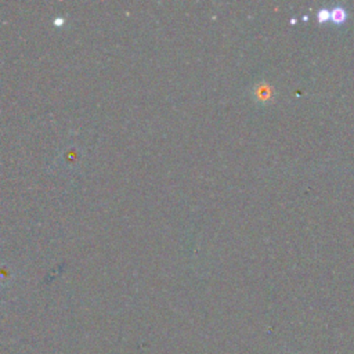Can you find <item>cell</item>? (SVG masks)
Segmentation results:
<instances>
[{
  "mask_svg": "<svg viewBox=\"0 0 354 354\" xmlns=\"http://www.w3.org/2000/svg\"><path fill=\"white\" fill-rule=\"evenodd\" d=\"M347 18V11L346 8L340 7V6H336L330 10V19L335 22V24H342L344 22Z\"/></svg>",
  "mask_w": 354,
  "mask_h": 354,
  "instance_id": "1",
  "label": "cell"
},
{
  "mask_svg": "<svg viewBox=\"0 0 354 354\" xmlns=\"http://www.w3.org/2000/svg\"><path fill=\"white\" fill-rule=\"evenodd\" d=\"M318 19H319L321 22H325V21L330 19V10L321 8V10L318 11Z\"/></svg>",
  "mask_w": 354,
  "mask_h": 354,
  "instance_id": "2",
  "label": "cell"
}]
</instances>
